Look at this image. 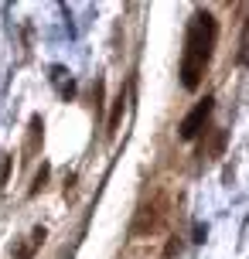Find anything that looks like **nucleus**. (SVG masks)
<instances>
[{"label":"nucleus","instance_id":"nucleus-1","mask_svg":"<svg viewBox=\"0 0 249 259\" xmlns=\"http://www.w3.org/2000/svg\"><path fill=\"white\" fill-rule=\"evenodd\" d=\"M215 38H219V24L209 11H195L184 31V55H181V85L184 89H198L201 75L209 72L212 52H215Z\"/></svg>","mask_w":249,"mask_h":259},{"label":"nucleus","instance_id":"nucleus-5","mask_svg":"<svg viewBox=\"0 0 249 259\" xmlns=\"http://www.w3.org/2000/svg\"><path fill=\"white\" fill-rule=\"evenodd\" d=\"M123 106H127V96L119 92V96H116V103H113V113H109V123H106V137H116V130H119V116H123Z\"/></svg>","mask_w":249,"mask_h":259},{"label":"nucleus","instance_id":"nucleus-3","mask_svg":"<svg viewBox=\"0 0 249 259\" xmlns=\"http://www.w3.org/2000/svg\"><path fill=\"white\" fill-rule=\"evenodd\" d=\"M212 109H215V99H212V96H205V99H201V103H198L195 109L181 119V126H178L181 140H195L198 133L205 130V123H209V116H212Z\"/></svg>","mask_w":249,"mask_h":259},{"label":"nucleus","instance_id":"nucleus-7","mask_svg":"<svg viewBox=\"0 0 249 259\" xmlns=\"http://www.w3.org/2000/svg\"><path fill=\"white\" fill-rule=\"evenodd\" d=\"M7 174H11V157H4V160H0V188L7 184Z\"/></svg>","mask_w":249,"mask_h":259},{"label":"nucleus","instance_id":"nucleus-4","mask_svg":"<svg viewBox=\"0 0 249 259\" xmlns=\"http://www.w3.org/2000/svg\"><path fill=\"white\" fill-rule=\"evenodd\" d=\"M45 235H48V232H45V229L38 225L34 232L27 235V246H14V259H31V256H34V249L45 242Z\"/></svg>","mask_w":249,"mask_h":259},{"label":"nucleus","instance_id":"nucleus-6","mask_svg":"<svg viewBox=\"0 0 249 259\" xmlns=\"http://www.w3.org/2000/svg\"><path fill=\"white\" fill-rule=\"evenodd\" d=\"M239 62L249 65V24H246V34H242V52H239Z\"/></svg>","mask_w":249,"mask_h":259},{"label":"nucleus","instance_id":"nucleus-2","mask_svg":"<svg viewBox=\"0 0 249 259\" xmlns=\"http://www.w3.org/2000/svg\"><path fill=\"white\" fill-rule=\"evenodd\" d=\"M164 225H168V198H164V194H154L150 201L140 205L130 232L133 235H154V232H160Z\"/></svg>","mask_w":249,"mask_h":259}]
</instances>
